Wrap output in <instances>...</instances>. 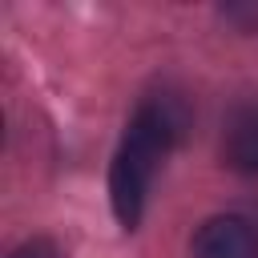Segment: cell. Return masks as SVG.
Returning a JSON list of instances; mask_svg holds the SVG:
<instances>
[{"label": "cell", "mask_w": 258, "mask_h": 258, "mask_svg": "<svg viewBox=\"0 0 258 258\" xmlns=\"http://www.w3.org/2000/svg\"><path fill=\"white\" fill-rule=\"evenodd\" d=\"M185 129V109L177 97L161 93V97H145L113 153V169H109V198H113V214L125 230H133L141 222L145 210V194L153 185V173L161 165V157L177 145Z\"/></svg>", "instance_id": "cell-1"}, {"label": "cell", "mask_w": 258, "mask_h": 258, "mask_svg": "<svg viewBox=\"0 0 258 258\" xmlns=\"http://www.w3.org/2000/svg\"><path fill=\"white\" fill-rule=\"evenodd\" d=\"M189 258H258V226L242 214H218L194 234Z\"/></svg>", "instance_id": "cell-2"}, {"label": "cell", "mask_w": 258, "mask_h": 258, "mask_svg": "<svg viewBox=\"0 0 258 258\" xmlns=\"http://www.w3.org/2000/svg\"><path fill=\"white\" fill-rule=\"evenodd\" d=\"M222 157L238 173H258V101H246L226 117Z\"/></svg>", "instance_id": "cell-3"}, {"label": "cell", "mask_w": 258, "mask_h": 258, "mask_svg": "<svg viewBox=\"0 0 258 258\" xmlns=\"http://www.w3.org/2000/svg\"><path fill=\"white\" fill-rule=\"evenodd\" d=\"M8 258H60V254H56V246H52V242H44V238H32V242L16 246Z\"/></svg>", "instance_id": "cell-4"}]
</instances>
